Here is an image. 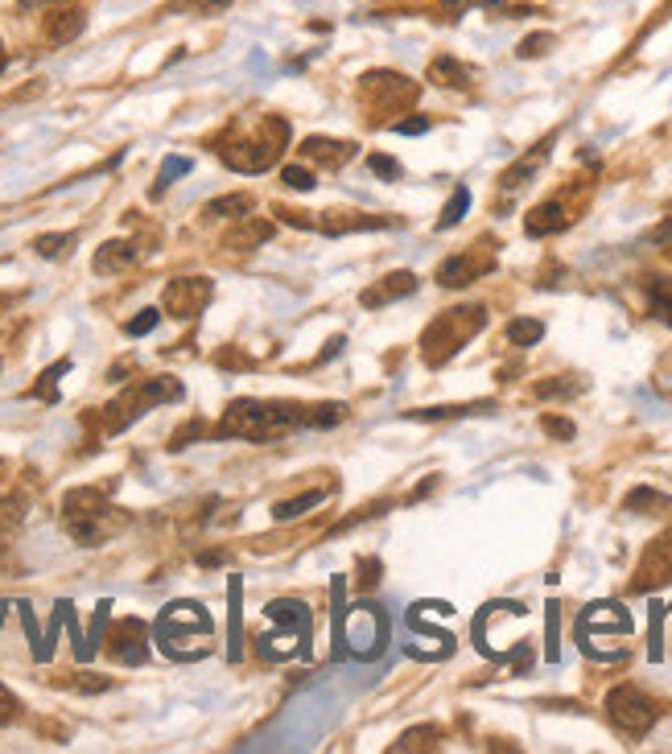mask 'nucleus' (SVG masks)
<instances>
[{"mask_svg": "<svg viewBox=\"0 0 672 754\" xmlns=\"http://www.w3.org/2000/svg\"><path fill=\"white\" fill-rule=\"evenodd\" d=\"M582 388H586L582 380H574V384H557V380H545V384H536V396H545V400H549V396H578Z\"/></svg>", "mask_w": 672, "mask_h": 754, "instance_id": "32", "label": "nucleus"}, {"mask_svg": "<svg viewBox=\"0 0 672 754\" xmlns=\"http://www.w3.org/2000/svg\"><path fill=\"white\" fill-rule=\"evenodd\" d=\"M83 25H87V17H83L79 9H62V13H54V17H50V25H46V38H50L54 46H66V42H75V38H79Z\"/></svg>", "mask_w": 672, "mask_h": 754, "instance_id": "19", "label": "nucleus"}, {"mask_svg": "<svg viewBox=\"0 0 672 754\" xmlns=\"http://www.w3.org/2000/svg\"><path fill=\"white\" fill-rule=\"evenodd\" d=\"M607 713H611L615 730H623L627 738H644L656 726V717H660L656 701L644 689H635V684H619V689H611Z\"/></svg>", "mask_w": 672, "mask_h": 754, "instance_id": "6", "label": "nucleus"}, {"mask_svg": "<svg viewBox=\"0 0 672 754\" xmlns=\"http://www.w3.org/2000/svg\"><path fill=\"white\" fill-rule=\"evenodd\" d=\"M396 132H400V136H421V132H429V116H413V120H400V124H396Z\"/></svg>", "mask_w": 672, "mask_h": 754, "instance_id": "40", "label": "nucleus"}, {"mask_svg": "<svg viewBox=\"0 0 672 754\" xmlns=\"http://www.w3.org/2000/svg\"><path fill=\"white\" fill-rule=\"evenodd\" d=\"M470 211V190L466 186H458L454 190V198L446 202V211H442V219H438V227L446 231V227H454V223H462V215Z\"/></svg>", "mask_w": 672, "mask_h": 754, "instance_id": "25", "label": "nucleus"}, {"mask_svg": "<svg viewBox=\"0 0 672 754\" xmlns=\"http://www.w3.org/2000/svg\"><path fill=\"white\" fill-rule=\"evenodd\" d=\"M178 174H190V161L186 157H165V165H161V174H157V186H153V194H161L165 186H170Z\"/></svg>", "mask_w": 672, "mask_h": 754, "instance_id": "27", "label": "nucleus"}, {"mask_svg": "<svg viewBox=\"0 0 672 754\" xmlns=\"http://www.w3.org/2000/svg\"><path fill=\"white\" fill-rule=\"evenodd\" d=\"M33 5H50V0H25V5H21V9H33Z\"/></svg>", "mask_w": 672, "mask_h": 754, "instance_id": "43", "label": "nucleus"}, {"mask_svg": "<svg viewBox=\"0 0 672 754\" xmlns=\"http://www.w3.org/2000/svg\"><path fill=\"white\" fill-rule=\"evenodd\" d=\"M648 239H652L656 248H672V219H664V223H660V227H656Z\"/></svg>", "mask_w": 672, "mask_h": 754, "instance_id": "42", "label": "nucleus"}, {"mask_svg": "<svg viewBox=\"0 0 672 754\" xmlns=\"http://www.w3.org/2000/svg\"><path fill=\"white\" fill-rule=\"evenodd\" d=\"M21 516H25V503H21L17 495L0 503V536H5V532H13V528L21 524Z\"/></svg>", "mask_w": 672, "mask_h": 754, "instance_id": "28", "label": "nucleus"}, {"mask_svg": "<svg viewBox=\"0 0 672 754\" xmlns=\"http://www.w3.org/2000/svg\"><path fill=\"white\" fill-rule=\"evenodd\" d=\"M161 322V314L157 310H141V318H132L128 326H124V334H132V338H141V334H149L153 326Z\"/></svg>", "mask_w": 672, "mask_h": 754, "instance_id": "35", "label": "nucleus"}, {"mask_svg": "<svg viewBox=\"0 0 672 754\" xmlns=\"http://www.w3.org/2000/svg\"><path fill=\"white\" fill-rule=\"evenodd\" d=\"M561 227H569V215H565V207H561V198L541 202V207H536V211L524 219V231H528L532 239L553 235V231H561Z\"/></svg>", "mask_w": 672, "mask_h": 754, "instance_id": "14", "label": "nucleus"}, {"mask_svg": "<svg viewBox=\"0 0 672 754\" xmlns=\"http://www.w3.org/2000/svg\"><path fill=\"white\" fill-rule=\"evenodd\" d=\"M475 5H483V9H495L499 0H442V9H446V17L450 21H458L466 9H475Z\"/></svg>", "mask_w": 672, "mask_h": 754, "instance_id": "34", "label": "nucleus"}, {"mask_svg": "<svg viewBox=\"0 0 672 754\" xmlns=\"http://www.w3.org/2000/svg\"><path fill=\"white\" fill-rule=\"evenodd\" d=\"M615 635H631V614L623 606H615V602H598V606H590L578 619V643L590 651V656H598V660L623 656V647L611 643Z\"/></svg>", "mask_w": 672, "mask_h": 754, "instance_id": "3", "label": "nucleus"}, {"mask_svg": "<svg viewBox=\"0 0 672 754\" xmlns=\"http://www.w3.org/2000/svg\"><path fill=\"white\" fill-rule=\"evenodd\" d=\"M442 738V730L438 726H421V730H409L405 738H400L392 750H429L433 742H438Z\"/></svg>", "mask_w": 672, "mask_h": 754, "instance_id": "26", "label": "nucleus"}, {"mask_svg": "<svg viewBox=\"0 0 672 754\" xmlns=\"http://www.w3.org/2000/svg\"><path fill=\"white\" fill-rule=\"evenodd\" d=\"M549 46H553V33H532V38H524V42H520V50H516V54H520V58H541Z\"/></svg>", "mask_w": 672, "mask_h": 754, "instance_id": "31", "label": "nucleus"}, {"mask_svg": "<svg viewBox=\"0 0 672 754\" xmlns=\"http://www.w3.org/2000/svg\"><path fill=\"white\" fill-rule=\"evenodd\" d=\"M301 157L318 161L322 169H343L355 157V145L351 141H334V136H310V141L301 145Z\"/></svg>", "mask_w": 672, "mask_h": 754, "instance_id": "12", "label": "nucleus"}, {"mask_svg": "<svg viewBox=\"0 0 672 754\" xmlns=\"http://www.w3.org/2000/svg\"><path fill=\"white\" fill-rule=\"evenodd\" d=\"M644 289H648V301H652V314L664 326H672V277H648Z\"/></svg>", "mask_w": 672, "mask_h": 754, "instance_id": "21", "label": "nucleus"}, {"mask_svg": "<svg viewBox=\"0 0 672 754\" xmlns=\"http://www.w3.org/2000/svg\"><path fill=\"white\" fill-rule=\"evenodd\" d=\"M13 717H17V697L0 684V722H13Z\"/></svg>", "mask_w": 672, "mask_h": 754, "instance_id": "41", "label": "nucleus"}, {"mask_svg": "<svg viewBox=\"0 0 672 754\" xmlns=\"http://www.w3.org/2000/svg\"><path fill=\"white\" fill-rule=\"evenodd\" d=\"M367 165H372V174H376V178H388V182H396V178H400V165H396L392 157H384V153H376V157L367 161Z\"/></svg>", "mask_w": 672, "mask_h": 754, "instance_id": "37", "label": "nucleus"}, {"mask_svg": "<svg viewBox=\"0 0 672 754\" xmlns=\"http://www.w3.org/2000/svg\"><path fill=\"white\" fill-rule=\"evenodd\" d=\"M359 91L367 99V108L372 112H396V108H409L413 99L421 95V87L396 71H372L359 79Z\"/></svg>", "mask_w": 672, "mask_h": 754, "instance_id": "7", "label": "nucleus"}, {"mask_svg": "<svg viewBox=\"0 0 672 754\" xmlns=\"http://www.w3.org/2000/svg\"><path fill=\"white\" fill-rule=\"evenodd\" d=\"M668 581H672V532H664V536H656V540L648 544L640 569H635L631 590H635V594H648V590H656V586H668Z\"/></svg>", "mask_w": 672, "mask_h": 754, "instance_id": "8", "label": "nucleus"}, {"mask_svg": "<svg viewBox=\"0 0 672 754\" xmlns=\"http://www.w3.org/2000/svg\"><path fill=\"white\" fill-rule=\"evenodd\" d=\"M491 268H495V260H491V256H479V252H458V256L442 260V268H438V285H446V289H462V285H470V281L487 277Z\"/></svg>", "mask_w": 672, "mask_h": 754, "instance_id": "10", "label": "nucleus"}, {"mask_svg": "<svg viewBox=\"0 0 672 754\" xmlns=\"http://www.w3.org/2000/svg\"><path fill=\"white\" fill-rule=\"evenodd\" d=\"M549 145H553V141H541V145H536V149H532L528 157H520V161H516V165L508 169V174H503V182H499V186H503V194L520 190V186H524V182H528V178L536 174V169L545 165V157H549Z\"/></svg>", "mask_w": 672, "mask_h": 754, "instance_id": "15", "label": "nucleus"}, {"mask_svg": "<svg viewBox=\"0 0 672 754\" xmlns=\"http://www.w3.org/2000/svg\"><path fill=\"white\" fill-rule=\"evenodd\" d=\"M268 239H273V223H260V219L244 215L240 227L223 235V244L227 248H252V244H268Z\"/></svg>", "mask_w": 672, "mask_h": 754, "instance_id": "17", "label": "nucleus"}, {"mask_svg": "<svg viewBox=\"0 0 672 754\" xmlns=\"http://www.w3.org/2000/svg\"><path fill=\"white\" fill-rule=\"evenodd\" d=\"M487 326L483 305H466V310H446L442 318H433L425 338H421V355L429 367H442L450 355H458L470 338Z\"/></svg>", "mask_w": 672, "mask_h": 754, "instance_id": "1", "label": "nucleus"}, {"mask_svg": "<svg viewBox=\"0 0 672 754\" xmlns=\"http://www.w3.org/2000/svg\"><path fill=\"white\" fill-rule=\"evenodd\" d=\"M0 301H5V297H0Z\"/></svg>", "mask_w": 672, "mask_h": 754, "instance_id": "46", "label": "nucleus"}, {"mask_svg": "<svg viewBox=\"0 0 672 754\" xmlns=\"http://www.w3.org/2000/svg\"><path fill=\"white\" fill-rule=\"evenodd\" d=\"M376 581H380V561H376V557L359 561V586H363V590H372Z\"/></svg>", "mask_w": 672, "mask_h": 754, "instance_id": "38", "label": "nucleus"}, {"mask_svg": "<svg viewBox=\"0 0 672 754\" xmlns=\"http://www.w3.org/2000/svg\"><path fill=\"white\" fill-rule=\"evenodd\" d=\"M252 207H256V198L248 190H235V194L211 198L207 202V215L211 219H244V215H252Z\"/></svg>", "mask_w": 672, "mask_h": 754, "instance_id": "20", "label": "nucleus"}, {"mask_svg": "<svg viewBox=\"0 0 672 754\" xmlns=\"http://www.w3.org/2000/svg\"><path fill=\"white\" fill-rule=\"evenodd\" d=\"M429 83H438V87H454V91H466L470 87V71L458 62V58H450V54H442V58H433L429 62Z\"/></svg>", "mask_w": 672, "mask_h": 754, "instance_id": "16", "label": "nucleus"}, {"mask_svg": "<svg viewBox=\"0 0 672 754\" xmlns=\"http://www.w3.org/2000/svg\"><path fill=\"white\" fill-rule=\"evenodd\" d=\"M322 499H326V491H306V495H297L289 503H277L273 507V520H297V516H306L310 507H318Z\"/></svg>", "mask_w": 672, "mask_h": 754, "instance_id": "23", "label": "nucleus"}, {"mask_svg": "<svg viewBox=\"0 0 672 754\" xmlns=\"http://www.w3.org/2000/svg\"><path fill=\"white\" fill-rule=\"evenodd\" d=\"M66 244H75V235L71 231H62V235H38V244H33V248H38V256H62V248Z\"/></svg>", "mask_w": 672, "mask_h": 754, "instance_id": "29", "label": "nucleus"}, {"mask_svg": "<svg viewBox=\"0 0 672 754\" xmlns=\"http://www.w3.org/2000/svg\"><path fill=\"white\" fill-rule=\"evenodd\" d=\"M0 470H5V462H0Z\"/></svg>", "mask_w": 672, "mask_h": 754, "instance_id": "45", "label": "nucleus"}, {"mask_svg": "<svg viewBox=\"0 0 672 754\" xmlns=\"http://www.w3.org/2000/svg\"><path fill=\"white\" fill-rule=\"evenodd\" d=\"M145 639H149V627L141 619H124L112 635V656L120 664H141L145 660Z\"/></svg>", "mask_w": 672, "mask_h": 754, "instance_id": "11", "label": "nucleus"}, {"mask_svg": "<svg viewBox=\"0 0 672 754\" xmlns=\"http://www.w3.org/2000/svg\"><path fill=\"white\" fill-rule=\"evenodd\" d=\"M211 281L203 277H182V281H170V289H165V310H170L174 318H198L207 310V301H211Z\"/></svg>", "mask_w": 672, "mask_h": 754, "instance_id": "9", "label": "nucleus"}, {"mask_svg": "<svg viewBox=\"0 0 672 754\" xmlns=\"http://www.w3.org/2000/svg\"><path fill=\"white\" fill-rule=\"evenodd\" d=\"M623 507H627V511H640V507H652V511H672V499H668V495H660V491H652V487H635V491L623 499Z\"/></svg>", "mask_w": 672, "mask_h": 754, "instance_id": "24", "label": "nucleus"}, {"mask_svg": "<svg viewBox=\"0 0 672 754\" xmlns=\"http://www.w3.org/2000/svg\"><path fill=\"white\" fill-rule=\"evenodd\" d=\"M541 338H545V322H536V318H516L508 326V342H512V347H536Z\"/></svg>", "mask_w": 672, "mask_h": 754, "instance_id": "22", "label": "nucleus"}, {"mask_svg": "<svg viewBox=\"0 0 672 754\" xmlns=\"http://www.w3.org/2000/svg\"><path fill=\"white\" fill-rule=\"evenodd\" d=\"M409 293H417V277H413V272H392V277H384L380 285L363 289L359 301L367 305V310H380V305H392V301L409 297Z\"/></svg>", "mask_w": 672, "mask_h": 754, "instance_id": "13", "label": "nucleus"}, {"mask_svg": "<svg viewBox=\"0 0 672 754\" xmlns=\"http://www.w3.org/2000/svg\"><path fill=\"white\" fill-rule=\"evenodd\" d=\"M0 71H5V46H0Z\"/></svg>", "mask_w": 672, "mask_h": 754, "instance_id": "44", "label": "nucleus"}, {"mask_svg": "<svg viewBox=\"0 0 672 754\" xmlns=\"http://www.w3.org/2000/svg\"><path fill=\"white\" fill-rule=\"evenodd\" d=\"M182 396V384L170 380V375H157V380H141L137 388H128L112 408H108V433H120L128 429L137 417H145L153 404H165V400H178Z\"/></svg>", "mask_w": 672, "mask_h": 754, "instance_id": "5", "label": "nucleus"}, {"mask_svg": "<svg viewBox=\"0 0 672 754\" xmlns=\"http://www.w3.org/2000/svg\"><path fill=\"white\" fill-rule=\"evenodd\" d=\"M285 141H289V124L277 120V116H268V120H260L256 141H227L219 149V157L231 169H240V174H264V169L277 161V153L285 149Z\"/></svg>", "mask_w": 672, "mask_h": 754, "instance_id": "2", "label": "nucleus"}, {"mask_svg": "<svg viewBox=\"0 0 672 754\" xmlns=\"http://www.w3.org/2000/svg\"><path fill=\"white\" fill-rule=\"evenodd\" d=\"M223 5H227V0H174L170 13H182V9H190V13H219Z\"/></svg>", "mask_w": 672, "mask_h": 754, "instance_id": "33", "label": "nucleus"}, {"mask_svg": "<svg viewBox=\"0 0 672 754\" xmlns=\"http://www.w3.org/2000/svg\"><path fill=\"white\" fill-rule=\"evenodd\" d=\"M281 182L289 186V190H314V174L310 169H301V165H285V174H281Z\"/></svg>", "mask_w": 672, "mask_h": 754, "instance_id": "30", "label": "nucleus"}, {"mask_svg": "<svg viewBox=\"0 0 672 754\" xmlns=\"http://www.w3.org/2000/svg\"><path fill=\"white\" fill-rule=\"evenodd\" d=\"M334 643H339V656L351 647L359 660H372V656H380L384 651V643H388V619H384V610L380 606H355L351 610V619L343 614V623H339V631H334Z\"/></svg>", "mask_w": 672, "mask_h": 754, "instance_id": "4", "label": "nucleus"}, {"mask_svg": "<svg viewBox=\"0 0 672 754\" xmlns=\"http://www.w3.org/2000/svg\"><path fill=\"white\" fill-rule=\"evenodd\" d=\"M141 256V248L137 244H124V239H112V244H104L95 252V272H120V268H128L132 260Z\"/></svg>", "mask_w": 672, "mask_h": 754, "instance_id": "18", "label": "nucleus"}, {"mask_svg": "<svg viewBox=\"0 0 672 754\" xmlns=\"http://www.w3.org/2000/svg\"><path fill=\"white\" fill-rule=\"evenodd\" d=\"M62 371H71V363H66V359H62V363H54V367H50V371L42 375V384H38V396H46V400H58V392H54V380H58Z\"/></svg>", "mask_w": 672, "mask_h": 754, "instance_id": "36", "label": "nucleus"}, {"mask_svg": "<svg viewBox=\"0 0 672 754\" xmlns=\"http://www.w3.org/2000/svg\"><path fill=\"white\" fill-rule=\"evenodd\" d=\"M541 425H545V433H553V437H561V441H569V437H574V425H569L565 417H545Z\"/></svg>", "mask_w": 672, "mask_h": 754, "instance_id": "39", "label": "nucleus"}]
</instances>
